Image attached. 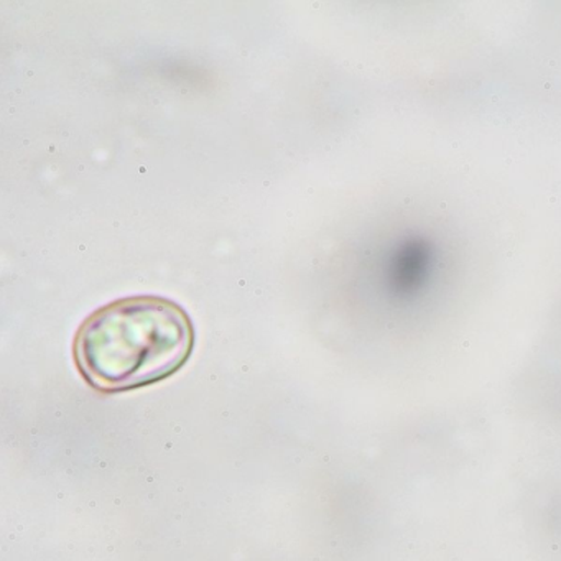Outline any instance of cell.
<instances>
[{"label":"cell","mask_w":561,"mask_h":561,"mask_svg":"<svg viewBox=\"0 0 561 561\" xmlns=\"http://www.w3.org/2000/svg\"><path fill=\"white\" fill-rule=\"evenodd\" d=\"M195 347L192 318L156 295L121 298L87 318L73 343L83 379L104 393L127 392L173 376Z\"/></svg>","instance_id":"6da1fadb"}]
</instances>
